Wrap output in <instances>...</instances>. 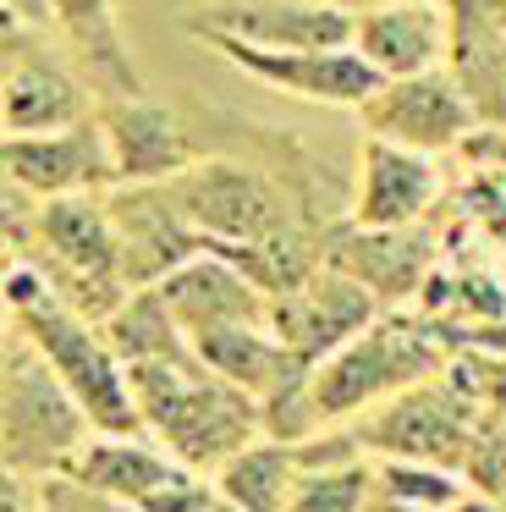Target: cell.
I'll return each instance as SVG.
<instances>
[{
    "label": "cell",
    "instance_id": "6da1fadb",
    "mask_svg": "<svg viewBox=\"0 0 506 512\" xmlns=\"http://www.w3.org/2000/svg\"><path fill=\"white\" fill-rule=\"evenodd\" d=\"M127 380L143 430L193 474H215L226 457H237L264 430L259 397L209 375L198 353L182 364H127Z\"/></svg>",
    "mask_w": 506,
    "mask_h": 512
},
{
    "label": "cell",
    "instance_id": "7a4b0ae2",
    "mask_svg": "<svg viewBox=\"0 0 506 512\" xmlns=\"http://www.w3.org/2000/svg\"><path fill=\"white\" fill-rule=\"evenodd\" d=\"M11 309H17V325L33 347L44 353V364L61 375V386L77 397V408L88 413L99 435H138V402H132V380L121 353L110 347L105 325L88 320L83 309L61 298L50 287V276H17L11 281Z\"/></svg>",
    "mask_w": 506,
    "mask_h": 512
},
{
    "label": "cell",
    "instance_id": "3957f363",
    "mask_svg": "<svg viewBox=\"0 0 506 512\" xmlns=\"http://www.w3.org/2000/svg\"><path fill=\"white\" fill-rule=\"evenodd\" d=\"M94 435L88 413L61 386L39 347L0 358V457L17 474H61L66 457Z\"/></svg>",
    "mask_w": 506,
    "mask_h": 512
},
{
    "label": "cell",
    "instance_id": "277c9868",
    "mask_svg": "<svg viewBox=\"0 0 506 512\" xmlns=\"http://www.w3.org/2000/svg\"><path fill=\"white\" fill-rule=\"evenodd\" d=\"M440 369V353L418 331L391 320H374L363 336L325 358L308 375V424H336L347 413L369 408L385 391H413Z\"/></svg>",
    "mask_w": 506,
    "mask_h": 512
},
{
    "label": "cell",
    "instance_id": "5b68a950",
    "mask_svg": "<svg viewBox=\"0 0 506 512\" xmlns=\"http://www.w3.org/2000/svg\"><path fill=\"white\" fill-rule=\"evenodd\" d=\"M187 39H242L253 50H352L358 12L341 0H204L176 12Z\"/></svg>",
    "mask_w": 506,
    "mask_h": 512
},
{
    "label": "cell",
    "instance_id": "8992f818",
    "mask_svg": "<svg viewBox=\"0 0 506 512\" xmlns=\"http://www.w3.org/2000/svg\"><path fill=\"white\" fill-rule=\"evenodd\" d=\"M358 122H363V138L440 155V149H462V138L479 127V116H473L457 72L435 67V72H413V78H385L358 105Z\"/></svg>",
    "mask_w": 506,
    "mask_h": 512
},
{
    "label": "cell",
    "instance_id": "52a82bcc",
    "mask_svg": "<svg viewBox=\"0 0 506 512\" xmlns=\"http://www.w3.org/2000/svg\"><path fill=\"white\" fill-rule=\"evenodd\" d=\"M0 171L17 182L28 199H77V193H110L121 188L116 155H110L105 122L83 116V122L61 127V133H33V138H0Z\"/></svg>",
    "mask_w": 506,
    "mask_h": 512
},
{
    "label": "cell",
    "instance_id": "ba28073f",
    "mask_svg": "<svg viewBox=\"0 0 506 512\" xmlns=\"http://www.w3.org/2000/svg\"><path fill=\"white\" fill-rule=\"evenodd\" d=\"M94 111L99 94L83 72H72L55 50H44L33 28L11 34V61L0 72V138L61 133Z\"/></svg>",
    "mask_w": 506,
    "mask_h": 512
},
{
    "label": "cell",
    "instance_id": "9c48e42d",
    "mask_svg": "<svg viewBox=\"0 0 506 512\" xmlns=\"http://www.w3.org/2000/svg\"><path fill=\"white\" fill-rule=\"evenodd\" d=\"M105 204H110V226H116V243H121L127 287H160L187 259L209 254V243L176 210L165 182H121V188L105 193Z\"/></svg>",
    "mask_w": 506,
    "mask_h": 512
},
{
    "label": "cell",
    "instance_id": "30bf717a",
    "mask_svg": "<svg viewBox=\"0 0 506 512\" xmlns=\"http://www.w3.org/2000/svg\"><path fill=\"white\" fill-rule=\"evenodd\" d=\"M380 320V298L369 287H358L352 276L319 265V276L308 287L286 292V298L270 303V331L297 364L319 369L336 347H347L352 336H363Z\"/></svg>",
    "mask_w": 506,
    "mask_h": 512
},
{
    "label": "cell",
    "instance_id": "8fae6325",
    "mask_svg": "<svg viewBox=\"0 0 506 512\" xmlns=\"http://www.w3.org/2000/svg\"><path fill=\"white\" fill-rule=\"evenodd\" d=\"M204 50L226 56L231 67L259 78L264 89L292 94V100H308V105H336V111H358L385 83L358 50H253L242 39H204Z\"/></svg>",
    "mask_w": 506,
    "mask_h": 512
},
{
    "label": "cell",
    "instance_id": "7c38bea8",
    "mask_svg": "<svg viewBox=\"0 0 506 512\" xmlns=\"http://www.w3.org/2000/svg\"><path fill=\"white\" fill-rule=\"evenodd\" d=\"M99 122L110 133V155H116L121 182H171L209 155V144L193 133V122L171 105L149 100V94L99 100Z\"/></svg>",
    "mask_w": 506,
    "mask_h": 512
},
{
    "label": "cell",
    "instance_id": "4fadbf2b",
    "mask_svg": "<svg viewBox=\"0 0 506 512\" xmlns=\"http://www.w3.org/2000/svg\"><path fill=\"white\" fill-rule=\"evenodd\" d=\"M325 265L352 276L358 287H369L374 298L402 303L424 287V276L435 270V237L424 226H358L336 221L325 232Z\"/></svg>",
    "mask_w": 506,
    "mask_h": 512
},
{
    "label": "cell",
    "instance_id": "5bb4252c",
    "mask_svg": "<svg viewBox=\"0 0 506 512\" xmlns=\"http://www.w3.org/2000/svg\"><path fill=\"white\" fill-rule=\"evenodd\" d=\"M352 446H374V452H391L407 457V463H435V468H457L462 457L473 452V435H468V413L462 402L451 397L446 386H413L380 408L369 419V430L352 435Z\"/></svg>",
    "mask_w": 506,
    "mask_h": 512
},
{
    "label": "cell",
    "instance_id": "9a60e30c",
    "mask_svg": "<svg viewBox=\"0 0 506 512\" xmlns=\"http://www.w3.org/2000/svg\"><path fill=\"white\" fill-rule=\"evenodd\" d=\"M352 50H358L380 78L435 72V67H446V56H451V12L435 6V0H385V6H363Z\"/></svg>",
    "mask_w": 506,
    "mask_h": 512
},
{
    "label": "cell",
    "instance_id": "2e32d148",
    "mask_svg": "<svg viewBox=\"0 0 506 512\" xmlns=\"http://www.w3.org/2000/svg\"><path fill=\"white\" fill-rule=\"evenodd\" d=\"M440 199V171L429 155L385 138H363L358 160V193H352L347 221L358 226H418L429 204Z\"/></svg>",
    "mask_w": 506,
    "mask_h": 512
},
{
    "label": "cell",
    "instance_id": "e0dca14e",
    "mask_svg": "<svg viewBox=\"0 0 506 512\" xmlns=\"http://www.w3.org/2000/svg\"><path fill=\"white\" fill-rule=\"evenodd\" d=\"M160 298L171 303L176 325L187 336L220 331V325H259L270 320V298L242 276L237 265H226L220 254H198L182 270L160 281Z\"/></svg>",
    "mask_w": 506,
    "mask_h": 512
},
{
    "label": "cell",
    "instance_id": "ac0fdd59",
    "mask_svg": "<svg viewBox=\"0 0 506 512\" xmlns=\"http://www.w3.org/2000/svg\"><path fill=\"white\" fill-rule=\"evenodd\" d=\"M50 6H55V28H61L66 50L77 56V72L94 83L99 100L149 94L138 61L127 56V39H121L116 0H50Z\"/></svg>",
    "mask_w": 506,
    "mask_h": 512
},
{
    "label": "cell",
    "instance_id": "d6986e66",
    "mask_svg": "<svg viewBox=\"0 0 506 512\" xmlns=\"http://www.w3.org/2000/svg\"><path fill=\"white\" fill-rule=\"evenodd\" d=\"M303 468L308 463H303V452H297V441H275L270 435V441H248L237 457H226L209 485H215L220 501L237 507V512H286Z\"/></svg>",
    "mask_w": 506,
    "mask_h": 512
},
{
    "label": "cell",
    "instance_id": "ffe728a7",
    "mask_svg": "<svg viewBox=\"0 0 506 512\" xmlns=\"http://www.w3.org/2000/svg\"><path fill=\"white\" fill-rule=\"evenodd\" d=\"M99 325L121 353V364H182V358H193V336L176 325L160 287H132Z\"/></svg>",
    "mask_w": 506,
    "mask_h": 512
},
{
    "label": "cell",
    "instance_id": "44dd1931",
    "mask_svg": "<svg viewBox=\"0 0 506 512\" xmlns=\"http://www.w3.org/2000/svg\"><path fill=\"white\" fill-rule=\"evenodd\" d=\"M451 72H457L479 127H506V34L451 45Z\"/></svg>",
    "mask_w": 506,
    "mask_h": 512
},
{
    "label": "cell",
    "instance_id": "7402d4cb",
    "mask_svg": "<svg viewBox=\"0 0 506 512\" xmlns=\"http://www.w3.org/2000/svg\"><path fill=\"white\" fill-rule=\"evenodd\" d=\"M303 479H297L286 512H369L374 501V474L363 463H314L303 457Z\"/></svg>",
    "mask_w": 506,
    "mask_h": 512
},
{
    "label": "cell",
    "instance_id": "603a6c76",
    "mask_svg": "<svg viewBox=\"0 0 506 512\" xmlns=\"http://www.w3.org/2000/svg\"><path fill=\"white\" fill-rule=\"evenodd\" d=\"M374 490H380L385 501H402V507H457V479L446 474V468L435 463H407V457H385L380 468H374Z\"/></svg>",
    "mask_w": 506,
    "mask_h": 512
},
{
    "label": "cell",
    "instance_id": "cb8c5ba5",
    "mask_svg": "<svg viewBox=\"0 0 506 512\" xmlns=\"http://www.w3.org/2000/svg\"><path fill=\"white\" fill-rule=\"evenodd\" d=\"M0 512H44V496L28 490V479L6 463H0Z\"/></svg>",
    "mask_w": 506,
    "mask_h": 512
},
{
    "label": "cell",
    "instance_id": "d4e9b609",
    "mask_svg": "<svg viewBox=\"0 0 506 512\" xmlns=\"http://www.w3.org/2000/svg\"><path fill=\"white\" fill-rule=\"evenodd\" d=\"M0 12H6L11 23L33 28V34H44V28H55V6H50V0H0Z\"/></svg>",
    "mask_w": 506,
    "mask_h": 512
},
{
    "label": "cell",
    "instance_id": "484cf974",
    "mask_svg": "<svg viewBox=\"0 0 506 512\" xmlns=\"http://www.w3.org/2000/svg\"><path fill=\"white\" fill-rule=\"evenodd\" d=\"M369 512H424V507H402V501H385V496H374V501H369Z\"/></svg>",
    "mask_w": 506,
    "mask_h": 512
},
{
    "label": "cell",
    "instance_id": "4316f807",
    "mask_svg": "<svg viewBox=\"0 0 506 512\" xmlns=\"http://www.w3.org/2000/svg\"><path fill=\"white\" fill-rule=\"evenodd\" d=\"M457 512H490V507H457Z\"/></svg>",
    "mask_w": 506,
    "mask_h": 512
},
{
    "label": "cell",
    "instance_id": "83f0119b",
    "mask_svg": "<svg viewBox=\"0 0 506 512\" xmlns=\"http://www.w3.org/2000/svg\"><path fill=\"white\" fill-rule=\"evenodd\" d=\"M0 463H6V457H0Z\"/></svg>",
    "mask_w": 506,
    "mask_h": 512
},
{
    "label": "cell",
    "instance_id": "f1b7e54d",
    "mask_svg": "<svg viewBox=\"0 0 506 512\" xmlns=\"http://www.w3.org/2000/svg\"><path fill=\"white\" fill-rule=\"evenodd\" d=\"M0 17H6V12H0Z\"/></svg>",
    "mask_w": 506,
    "mask_h": 512
}]
</instances>
